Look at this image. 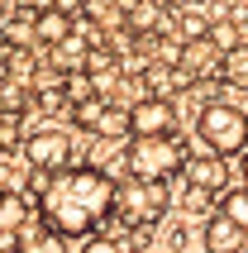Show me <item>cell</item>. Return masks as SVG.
Masks as SVG:
<instances>
[{
  "mask_svg": "<svg viewBox=\"0 0 248 253\" xmlns=\"http://www.w3.org/2000/svg\"><path fill=\"white\" fill-rule=\"evenodd\" d=\"M115 177L110 172L91 168V163H72L62 172H39L34 177V191H39V215L57 234L67 239H82V234H96L105 220L115 215Z\"/></svg>",
  "mask_w": 248,
  "mask_h": 253,
  "instance_id": "1",
  "label": "cell"
},
{
  "mask_svg": "<svg viewBox=\"0 0 248 253\" xmlns=\"http://www.w3.org/2000/svg\"><path fill=\"white\" fill-rule=\"evenodd\" d=\"M186 158L191 153L177 134H134L124 168H129V177H143V182H172L186 168Z\"/></svg>",
  "mask_w": 248,
  "mask_h": 253,
  "instance_id": "2",
  "label": "cell"
},
{
  "mask_svg": "<svg viewBox=\"0 0 248 253\" xmlns=\"http://www.w3.org/2000/svg\"><path fill=\"white\" fill-rule=\"evenodd\" d=\"M196 134L210 153L234 158L248 148V110H239L234 100H210L206 110L196 115Z\"/></svg>",
  "mask_w": 248,
  "mask_h": 253,
  "instance_id": "3",
  "label": "cell"
},
{
  "mask_svg": "<svg viewBox=\"0 0 248 253\" xmlns=\"http://www.w3.org/2000/svg\"><path fill=\"white\" fill-rule=\"evenodd\" d=\"M115 215L124 229H158L167 215V182L129 177L124 186H115Z\"/></svg>",
  "mask_w": 248,
  "mask_h": 253,
  "instance_id": "4",
  "label": "cell"
},
{
  "mask_svg": "<svg viewBox=\"0 0 248 253\" xmlns=\"http://www.w3.org/2000/svg\"><path fill=\"white\" fill-rule=\"evenodd\" d=\"M24 158L34 172H62L72 168V139L62 129H34L24 139Z\"/></svg>",
  "mask_w": 248,
  "mask_h": 253,
  "instance_id": "5",
  "label": "cell"
},
{
  "mask_svg": "<svg viewBox=\"0 0 248 253\" xmlns=\"http://www.w3.org/2000/svg\"><path fill=\"white\" fill-rule=\"evenodd\" d=\"M181 177H186L191 191H206V196H224V191H229V168H224V158L210 153V148L196 153V158H186Z\"/></svg>",
  "mask_w": 248,
  "mask_h": 253,
  "instance_id": "6",
  "label": "cell"
},
{
  "mask_svg": "<svg viewBox=\"0 0 248 253\" xmlns=\"http://www.w3.org/2000/svg\"><path fill=\"white\" fill-rule=\"evenodd\" d=\"M201 244H206V253H244L248 249V229L234 225L224 211H215L206 225H201Z\"/></svg>",
  "mask_w": 248,
  "mask_h": 253,
  "instance_id": "7",
  "label": "cell"
},
{
  "mask_svg": "<svg viewBox=\"0 0 248 253\" xmlns=\"http://www.w3.org/2000/svg\"><path fill=\"white\" fill-rule=\"evenodd\" d=\"M129 120H134V134H172L177 129V105L167 96H143L129 110Z\"/></svg>",
  "mask_w": 248,
  "mask_h": 253,
  "instance_id": "8",
  "label": "cell"
},
{
  "mask_svg": "<svg viewBox=\"0 0 248 253\" xmlns=\"http://www.w3.org/2000/svg\"><path fill=\"white\" fill-rule=\"evenodd\" d=\"M34 34H39L43 43H62L72 34V14L62 10V5H53V10H39L34 14Z\"/></svg>",
  "mask_w": 248,
  "mask_h": 253,
  "instance_id": "9",
  "label": "cell"
},
{
  "mask_svg": "<svg viewBox=\"0 0 248 253\" xmlns=\"http://www.w3.org/2000/svg\"><path fill=\"white\" fill-rule=\"evenodd\" d=\"M96 134H100V139H124V134H134V120H129V110H120V105H105V115H100Z\"/></svg>",
  "mask_w": 248,
  "mask_h": 253,
  "instance_id": "10",
  "label": "cell"
},
{
  "mask_svg": "<svg viewBox=\"0 0 248 253\" xmlns=\"http://www.w3.org/2000/svg\"><path fill=\"white\" fill-rule=\"evenodd\" d=\"M29 225V206H24V196H5V206H0V229L5 234H19V229Z\"/></svg>",
  "mask_w": 248,
  "mask_h": 253,
  "instance_id": "11",
  "label": "cell"
},
{
  "mask_svg": "<svg viewBox=\"0 0 248 253\" xmlns=\"http://www.w3.org/2000/svg\"><path fill=\"white\" fill-rule=\"evenodd\" d=\"M220 77L234 82V86H248V48H229L220 57Z\"/></svg>",
  "mask_w": 248,
  "mask_h": 253,
  "instance_id": "12",
  "label": "cell"
},
{
  "mask_svg": "<svg viewBox=\"0 0 248 253\" xmlns=\"http://www.w3.org/2000/svg\"><path fill=\"white\" fill-rule=\"evenodd\" d=\"M220 211L229 215L234 225H244V229H248V182H244V186H229V191H224V196H220Z\"/></svg>",
  "mask_w": 248,
  "mask_h": 253,
  "instance_id": "13",
  "label": "cell"
},
{
  "mask_svg": "<svg viewBox=\"0 0 248 253\" xmlns=\"http://www.w3.org/2000/svg\"><path fill=\"white\" fill-rule=\"evenodd\" d=\"M100 115H105V100H91V96H86V100H77V105H72V120H77L86 134H96Z\"/></svg>",
  "mask_w": 248,
  "mask_h": 253,
  "instance_id": "14",
  "label": "cell"
},
{
  "mask_svg": "<svg viewBox=\"0 0 248 253\" xmlns=\"http://www.w3.org/2000/svg\"><path fill=\"white\" fill-rule=\"evenodd\" d=\"M158 19H163V10H158L153 0H138V5H129V24H134L138 34H143V29H153Z\"/></svg>",
  "mask_w": 248,
  "mask_h": 253,
  "instance_id": "15",
  "label": "cell"
},
{
  "mask_svg": "<svg viewBox=\"0 0 248 253\" xmlns=\"http://www.w3.org/2000/svg\"><path fill=\"white\" fill-rule=\"evenodd\" d=\"M210 43H215L220 53H229V48H239V29L234 24H215L210 29Z\"/></svg>",
  "mask_w": 248,
  "mask_h": 253,
  "instance_id": "16",
  "label": "cell"
},
{
  "mask_svg": "<svg viewBox=\"0 0 248 253\" xmlns=\"http://www.w3.org/2000/svg\"><path fill=\"white\" fill-rule=\"evenodd\" d=\"M82 253H124V244L110 239V234H91V239L82 244Z\"/></svg>",
  "mask_w": 248,
  "mask_h": 253,
  "instance_id": "17",
  "label": "cell"
},
{
  "mask_svg": "<svg viewBox=\"0 0 248 253\" xmlns=\"http://www.w3.org/2000/svg\"><path fill=\"white\" fill-rule=\"evenodd\" d=\"M239 168H244V182H248V148L239 153Z\"/></svg>",
  "mask_w": 248,
  "mask_h": 253,
  "instance_id": "18",
  "label": "cell"
},
{
  "mask_svg": "<svg viewBox=\"0 0 248 253\" xmlns=\"http://www.w3.org/2000/svg\"><path fill=\"white\" fill-rule=\"evenodd\" d=\"M5 196H10V191H5V186H0V206H5Z\"/></svg>",
  "mask_w": 248,
  "mask_h": 253,
  "instance_id": "19",
  "label": "cell"
}]
</instances>
